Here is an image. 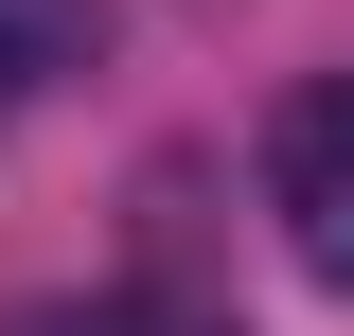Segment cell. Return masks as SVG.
<instances>
[{
	"label": "cell",
	"instance_id": "cell-1",
	"mask_svg": "<svg viewBox=\"0 0 354 336\" xmlns=\"http://www.w3.org/2000/svg\"><path fill=\"white\" fill-rule=\"evenodd\" d=\"M266 212H283V248L354 301V71H301L266 106Z\"/></svg>",
	"mask_w": 354,
	"mask_h": 336
},
{
	"label": "cell",
	"instance_id": "cell-2",
	"mask_svg": "<svg viewBox=\"0 0 354 336\" xmlns=\"http://www.w3.org/2000/svg\"><path fill=\"white\" fill-rule=\"evenodd\" d=\"M88 53H106V0H0V124H36Z\"/></svg>",
	"mask_w": 354,
	"mask_h": 336
},
{
	"label": "cell",
	"instance_id": "cell-3",
	"mask_svg": "<svg viewBox=\"0 0 354 336\" xmlns=\"http://www.w3.org/2000/svg\"><path fill=\"white\" fill-rule=\"evenodd\" d=\"M0 336H124V319H106V301H18Z\"/></svg>",
	"mask_w": 354,
	"mask_h": 336
},
{
	"label": "cell",
	"instance_id": "cell-4",
	"mask_svg": "<svg viewBox=\"0 0 354 336\" xmlns=\"http://www.w3.org/2000/svg\"><path fill=\"white\" fill-rule=\"evenodd\" d=\"M195 336H230V319H195Z\"/></svg>",
	"mask_w": 354,
	"mask_h": 336
}]
</instances>
